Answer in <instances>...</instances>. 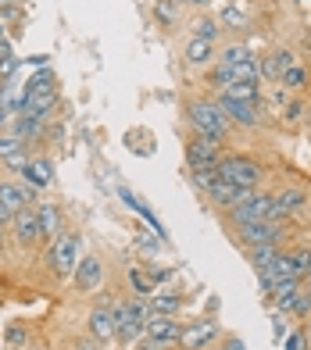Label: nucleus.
I'll use <instances>...</instances> for the list:
<instances>
[{
	"mask_svg": "<svg viewBox=\"0 0 311 350\" xmlns=\"http://www.w3.org/2000/svg\"><path fill=\"white\" fill-rule=\"evenodd\" d=\"M243 250H247V261L254 265V272H261L265 265L279 258V243H258V247H243Z\"/></svg>",
	"mask_w": 311,
	"mask_h": 350,
	"instance_id": "cd10ccee",
	"label": "nucleus"
},
{
	"mask_svg": "<svg viewBox=\"0 0 311 350\" xmlns=\"http://www.w3.org/2000/svg\"><path fill=\"white\" fill-rule=\"evenodd\" d=\"M219 107L226 111V118L232 125H243V129H261L265 125V115H261L258 104H243V100H226V97H215Z\"/></svg>",
	"mask_w": 311,
	"mask_h": 350,
	"instance_id": "9b49d317",
	"label": "nucleus"
},
{
	"mask_svg": "<svg viewBox=\"0 0 311 350\" xmlns=\"http://www.w3.org/2000/svg\"><path fill=\"white\" fill-rule=\"evenodd\" d=\"M211 83L215 86H229V83H261V61H243V65H215L211 68Z\"/></svg>",
	"mask_w": 311,
	"mask_h": 350,
	"instance_id": "6e6552de",
	"label": "nucleus"
},
{
	"mask_svg": "<svg viewBox=\"0 0 311 350\" xmlns=\"http://www.w3.org/2000/svg\"><path fill=\"white\" fill-rule=\"evenodd\" d=\"M90 336L100 343H111L118 336V318L111 311V300H104V304H97L90 311Z\"/></svg>",
	"mask_w": 311,
	"mask_h": 350,
	"instance_id": "ddd939ff",
	"label": "nucleus"
},
{
	"mask_svg": "<svg viewBox=\"0 0 311 350\" xmlns=\"http://www.w3.org/2000/svg\"><path fill=\"white\" fill-rule=\"evenodd\" d=\"M219 97L243 100V104H261L265 90H261V83H229V86H219Z\"/></svg>",
	"mask_w": 311,
	"mask_h": 350,
	"instance_id": "412c9836",
	"label": "nucleus"
},
{
	"mask_svg": "<svg viewBox=\"0 0 311 350\" xmlns=\"http://www.w3.org/2000/svg\"><path fill=\"white\" fill-rule=\"evenodd\" d=\"M279 279H297V272H293V258H290V254H279V258H275L272 265H265V268L258 272L261 297H269V293H272V286H275Z\"/></svg>",
	"mask_w": 311,
	"mask_h": 350,
	"instance_id": "2eb2a0df",
	"label": "nucleus"
},
{
	"mask_svg": "<svg viewBox=\"0 0 311 350\" xmlns=\"http://www.w3.org/2000/svg\"><path fill=\"white\" fill-rule=\"evenodd\" d=\"M0 247H4V226H0Z\"/></svg>",
	"mask_w": 311,
	"mask_h": 350,
	"instance_id": "603ef678",
	"label": "nucleus"
},
{
	"mask_svg": "<svg viewBox=\"0 0 311 350\" xmlns=\"http://www.w3.org/2000/svg\"><path fill=\"white\" fill-rule=\"evenodd\" d=\"M211 57H215V43H208V40H186V46H182V61L190 68H204V65H211Z\"/></svg>",
	"mask_w": 311,
	"mask_h": 350,
	"instance_id": "aec40b11",
	"label": "nucleus"
},
{
	"mask_svg": "<svg viewBox=\"0 0 311 350\" xmlns=\"http://www.w3.org/2000/svg\"><path fill=\"white\" fill-rule=\"evenodd\" d=\"M269 208H272V197L251 189V193H247L240 204H232L226 215L232 221V229H240V226H251V221H269Z\"/></svg>",
	"mask_w": 311,
	"mask_h": 350,
	"instance_id": "39448f33",
	"label": "nucleus"
},
{
	"mask_svg": "<svg viewBox=\"0 0 311 350\" xmlns=\"http://www.w3.org/2000/svg\"><path fill=\"white\" fill-rule=\"evenodd\" d=\"M215 336H219V322H211V318H200V322H193V325L182 329L179 347H182V350H204Z\"/></svg>",
	"mask_w": 311,
	"mask_h": 350,
	"instance_id": "dca6fc26",
	"label": "nucleus"
},
{
	"mask_svg": "<svg viewBox=\"0 0 311 350\" xmlns=\"http://www.w3.org/2000/svg\"><path fill=\"white\" fill-rule=\"evenodd\" d=\"M133 350H144V347H133Z\"/></svg>",
	"mask_w": 311,
	"mask_h": 350,
	"instance_id": "864d4df0",
	"label": "nucleus"
},
{
	"mask_svg": "<svg viewBox=\"0 0 311 350\" xmlns=\"http://www.w3.org/2000/svg\"><path fill=\"white\" fill-rule=\"evenodd\" d=\"M286 104H290V93H286V86H275V90H269V111H272V115H279V111H286Z\"/></svg>",
	"mask_w": 311,
	"mask_h": 350,
	"instance_id": "72a5a7b5",
	"label": "nucleus"
},
{
	"mask_svg": "<svg viewBox=\"0 0 311 350\" xmlns=\"http://www.w3.org/2000/svg\"><path fill=\"white\" fill-rule=\"evenodd\" d=\"M179 308H182V297H179L176 290H168V293L154 290V293H150V311H154V314H179Z\"/></svg>",
	"mask_w": 311,
	"mask_h": 350,
	"instance_id": "bb28decb",
	"label": "nucleus"
},
{
	"mask_svg": "<svg viewBox=\"0 0 311 350\" xmlns=\"http://www.w3.org/2000/svg\"><path fill=\"white\" fill-rule=\"evenodd\" d=\"M46 93H57V90H54V72H51V68H40L33 79H25V86H22V100L46 97Z\"/></svg>",
	"mask_w": 311,
	"mask_h": 350,
	"instance_id": "5701e85b",
	"label": "nucleus"
},
{
	"mask_svg": "<svg viewBox=\"0 0 311 350\" xmlns=\"http://www.w3.org/2000/svg\"><path fill=\"white\" fill-rule=\"evenodd\" d=\"M161 243H165L161 236H147L144 229H139V236H136V247H139V250H147V254H154V250H161Z\"/></svg>",
	"mask_w": 311,
	"mask_h": 350,
	"instance_id": "4c0bfd02",
	"label": "nucleus"
},
{
	"mask_svg": "<svg viewBox=\"0 0 311 350\" xmlns=\"http://www.w3.org/2000/svg\"><path fill=\"white\" fill-rule=\"evenodd\" d=\"M136 215H139V218H144V221H147V226H150V232H154V236H161V240H168V232H165V226H161V218H158V215H154V211L147 208V204H144V200H139V208H136Z\"/></svg>",
	"mask_w": 311,
	"mask_h": 350,
	"instance_id": "473e14b6",
	"label": "nucleus"
},
{
	"mask_svg": "<svg viewBox=\"0 0 311 350\" xmlns=\"http://www.w3.org/2000/svg\"><path fill=\"white\" fill-rule=\"evenodd\" d=\"M304 204H308V193H304V189H279V193L272 197L269 221H286L290 215L304 211Z\"/></svg>",
	"mask_w": 311,
	"mask_h": 350,
	"instance_id": "4468645a",
	"label": "nucleus"
},
{
	"mask_svg": "<svg viewBox=\"0 0 311 350\" xmlns=\"http://www.w3.org/2000/svg\"><path fill=\"white\" fill-rule=\"evenodd\" d=\"M118 200H122V204H126V208H133V211L139 208V197L133 193V189H129V186H118Z\"/></svg>",
	"mask_w": 311,
	"mask_h": 350,
	"instance_id": "79ce46f5",
	"label": "nucleus"
},
{
	"mask_svg": "<svg viewBox=\"0 0 311 350\" xmlns=\"http://www.w3.org/2000/svg\"><path fill=\"white\" fill-rule=\"evenodd\" d=\"M186 4H197V8H208L211 0H186Z\"/></svg>",
	"mask_w": 311,
	"mask_h": 350,
	"instance_id": "de8ad7c7",
	"label": "nucleus"
},
{
	"mask_svg": "<svg viewBox=\"0 0 311 350\" xmlns=\"http://www.w3.org/2000/svg\"><path fill=\"white\" fill-rule=\"evenodd\" d=\"M29 161H33V157H29V154H25V147H22V150H14V154H8V157H4V165H8L11 172H25V165H29Z\"/></svg>",
	"mask_w": 311,
	"mask_h": 350,
	"instance_id": "e433bc0d",
	"label": "nucleus"
},
{
	"mask_svg": "<svg viewBox=\"0 0 311 350\" xmlns=\"http://www.w3.org/2000/svg\"><path fill=\"white\" fill-rule=\"evenodd\" d=\"M129 286H133V297H150L154 293V279L144 275L139 268H129Z\"/></svg>",
	"mask_w": 311,
	"mask_h": 350,
	"instance_id": "2f4dec72",
	"label": "nucleus"
},
{
	"mask_svg": "<svg viewBox=\"0 0 311 350\" xmlns=\"http://www.w3.org/2000/svg\"><path fill=\"white\" fill-rule=\"evenodd\" d=\"M46 261H51V268L57 275H75V268H79L83 261V240L79 232H61L57 240L51 243V250H46Z\"/></svg>",
	"mask_w": 311,
	"mask_h": 350,
	"instance_id": "7ed1b4c3",
	"label": "nucleus"
},
{
	"mask_svg": "<svg viewBox=\"0 0 311 350\" xmlns=\"http://www.w3.org/2000/svg\"><path fill=\"white\" fill-rule=\"evenodd\" d=\"M36 215H40V232H43V240H57L61 232V211H57V204H51V200H36Z\"/></svg>",
	"mask_w": 311,
	"mask_h": 350,
	"instance_id": "a211bd4d",
	"label": "nucleus"
},
{
	"mask_svg": "<svg viewBox=\"0 0 311 350\" xmlns=\"http://www.w3.org/2000/svg\"><path fill=\"white\" fill-rule=\"evenodd\" d=\"M304 115H308L304 100H290V104H286V122H301Z\"/></svg>",
	"mask_w": 311,
	"mask_h": 350,
	"instance_id": "a19ab883",
	"label": "nucleus"
},
{
	"mask_svg": "<svg viewBox=\"0 0 311 350\" xmlns=\"http://www.w3.org/2000/svg\"><path fill=\"white\" fill-rule=\"evenodd\" d=\"M40 133H43V118H36V115H25V111L11 118V136H18L22 143H25V139H36Z\"/></svg>",
	"mask_w": 311,
	"mask_h": 350,
	"instance_id": "393cba45",
	"label": "nucleus"
},
{
	"mask_svg": "<svg viewBox=\"0 0 311 350\" xmlns=\"http://www.w3.org/2000/svg\"><path fill=\"white\" fill-rule=\"evenodd\" d=\"M36 193L40 189H33L29 183H0V208H4L8 218H14L22 208H29V204H36Z\"/></svg>",
	"mask_w": 311,
	"mask_h": 350,
	"instance_id": "9d476101",
	"label": "nucleus"
},
{
	"mask_svg": "<svg viewBox=\"0 0 311 350\" xmlns=\"http://www.w3.org/2000/svg\"><path fill=\"white\" fill-rule=\"evenodd\" d=\"M186 122H190L193 136H215L226 139L232 122L226 118V111L219 107V100H190L186 104Z\"/></svg>",
	"mask_w": 311,
	"mask_h": 350,
	"instance_id": "f257e3e1",
	"label": "nucleus"
},
{
	"mask_svg": "<svg viewBox=\"0 0 311 350\" xmlns=\"http://www.w3.org/2000/svg\"><path fill=\"white\" fill-rule=\"evenodd\" d=\"M219 157H222V139H215V136H190V143H186V165H190V172L219 168Z\"/></svg>",
	"mask_w": 311,
	"mask_h": 350,
	"instance_id": "423d86ee",
	"label": "nucleus"
},
{
	"mask_svg": "<svg viewBox=\"0 0 311 350\" xmlns=\"http://www.w3.org/2000/svg\"><path fill=\"white\" fill-rule=\"evenodd\" d=\"M57 107V93H46V97H33V100H22L25 115H36V118H51V111Z\"/></svg>",
	"mask_w": 311,
	"mask_h": 350,
	"instance_id": "c85d7f7f",
	"label": "nucleus"
},
{
	"mask_svg": "<svg viewBox=\"0 0 311 350\" xmlns=\"http://www.w3.org/2000/svg\"><path fill=\"white\" fill-rule=\"evenodd\" d=\"M11 118H14V115H11V111H8V107H4V104H0V129H4V125H8V122H11Z\"/></svg>",
	"mask_w": 311,
	"mask_h": 350,
	"instance_id": "a18cd8bd",
	"label": "nucleus"
},
{
	"mask_svg": "<svg viewBox=\"0 0 311 350\" xmlns=\"http://www.w3.org/2000/svg\"><path fill=\"white\" fill-rule=\"evenodd\" d=\"M75 290H83V293H93V290H100V279H104V265L100 258H93V254H86V258L79 261V268H75Z\"/></svg>",
	"mask_w": 311,
	"mask_h": 350,
	"instance_id": "f3484780",
	"label": "nucleus"
},
{
	"mask_svg": "<svg viewBox=\"0 0 311 350\" xmlns=\"http://www.w3.org/2000/svg\"><path fill=\"white\" fill-rule=\"evenodd\" d=\"M150 279H154V286H158V282H165L168 279V272H165V268H150V272H147Z\"/></svg>",
	"mask_w": 311,
	"mask_h": 350,
	"instance_id": "c03bdc74",
	"label": "nucleus"
},
{
	"mask_svg": "<svg viewBox=\"0 0 311 350\" xmlns=\"http://www.w3.org/2000/svg\"><path fill=\"white\" fill-rule=\"evenodd\" d=\"M301 293L311 300V275H304V279H301Z\"/></svg>",
	"mask_w": 311,
	"mask_h": 350,
	"instance_id": "49530a36",
	"label": "nucleus"
},
{
	"mask_svg": "<svg viewBox=\"0 0 311 350\" xmlns=\"http://www.w3.org/2000/svg\"><path fill=\"white\" fill-rule=\"evenodd\" d=\"M0 43H4V22H0Z\"/></svg>",
	"mask_w": 311,
	"mask_h": 350,
	"instance_id": "3c124183",
	"label": "nucleus"
},
{
	"mask_svg": "<svg viewBox=\"0 0 311 350\" xmlns=\"http://www.w3.org/2000/svg\"><path fill=\"white\" fill-rule=\"evenodd\" d=\"M279 86H286V90H308V72L301 65H290L283 72V79H279Z\"/></svg>",
	"mask_w": 311,
	"mask_h": 350,
	"instance_id": "7c9ffc66",
	"label": "nucleus"
},
{
	"mask_svg": "<svg viewBox=\"0 0 311 350\" xmlns=\"http://www.w3.org/2000/svg\"><path fill=\"white\" fill-rule=\"evenodd\" d=\"M293 258V272H297V279L311 275V250H297V254H290Z\"/></svg>",
	"mask_w": 311,
	"mask_h": 350,
	"instance_id": "f704fd0d",
	"label": "nucleus"
},
{
	"mask_svg": "<svg viewBox=\"0 0 311 350\" xmlns=\"http://www.w3.org/2000/svg\"><path fill=\"white\" fill-rule=\"evenodd\" d=\"M25 143L18 139V136H11V133H0V161H4L8 154H14V150H22Z\"/></svg>",
	"mask_w": 311,
	"mask_h": 350,
	"instance_id": "c9c22d12",
	"label": "nucleus"
},
{
	"mask_svg": "<svg viewBox=\"0 0 311 350\" xmlns=\"http://www.w3.org/2000/svg\"><path fill=\"white\" fill-rule=\"evenodd\" d=\"M283 350H308V332H304V329L290 332V336H286V343H283Z\"/></svg>",
	"mask_w": 311,
	"mask_h": 350,
	"instance_id": "ea45409f",
	"label": "nucleus"
},
{
	"mask_svg": "<svg viewBox=\"0 0 311 350\" xmlns=\"http://www.w3.org/2000/svg\"><path fill=\"white\" fill-rule=\"evenodd\" d=\"M22 175H25L22 183H29L33 189H46V186L54 183V165L46 161V157H33V161L25 165V172H22Z\"/></svg>",
	"mask_w": 311,
	"mask_h": 350,
	"instance_id": "4be33fe9",
	"label": "nucleus"
},
{
	"mask_svg": "<svg viewBox=\"0 0 311 350\" xmlns=\"http://www.w3.org/2000/svg\"><path fill=\"white\" fill-rule=\"evenodd\" d=\"M304 332H308V347H311V322H308V325H304Z\"/></svg>",
	"mask_w": 311,
	"mask_h": 350,
	"instance_id": "8fccbe9b",
	"label": "nucleus"
},
{
	"mask_svg": "<svg viewBox=\"0 0 311 350\" xmlns=\"http://www.w3.org/2000/svg\"><path fill=\"white\" fill-rule=\"evenodd\" d=\"M290 65H297V57H293L290 51H272V54L261 57V79H272V83H279Z\"/></svg>",
	"mask_w": 311,
	"mask_h": 350,
	"instance_id": "6ab92c4d",
	"label": "nucleus"
},
{
	"mask_svg": "<svg viewBox=\"0 0 311 350\" xmlns=\"http://www.w3.org/2000/svg\"><path fill=\"white\" fill-rule=\"evenodd\" d=\"M219 33H222V22L219 18H197L193 22V40H208V43H215L219 40Z\"/></svg>",
	"mask_w": 311,
	"mask_h": 350,
	"instance_id": "c756f323",
	"label": "nucleus"
},
{
	"mask_svg": "<svg viewBox=\"0 0 311 350\" xmlns=\"http://www.w3.org/2000/svg\"><path fill=\"white\" fill-rule=\"evenodd\" d=\"M4 340H8V347H22L29 340V332H25V325H8Z\"/></svg>",
	"mask_w": 311,
	"mask_h": 350,
	"instance_id": "58836bf2",
	"label": "nucleus"
},
{
	"mask_svg": "<svg viewBox=\"0 0 311 350\" xmlns=\"http://www.w3.org/2000/svg\"><path fill=\"white\" fill-rule=\"evenodd\" d=\"M11 240L18 243V247H33L43 240V232H40V215H36V204H29V208H22L18 215H14L11 221Z\"/></svg>",
	"mask_w": 311,
	"mask_h": 350,
	"instance_id": "0eeeda50",
	"label": "nucleus"
},
{
	"mask_svg": "<svg viewBox=\"0 0 311 350\" xmlns=\"http://www.w3.org/2000/svg\"><path fill=\"white\" fill-rule=\"evenodd\" d=\"M219 22L226 29H247L251 25V11H247L243 0H229V4L222 8V14H219Z\"/></svg>",
	"mask_w": 311,
	"mask_h": 350,
	"instance_id": "b1692460",
	"label": "nucleus"
},
{
	"mask_svg": "<svg viewBox=\"0 0 311 350\" xmlns=\"http://www.w3.org/2000/svg\"><path fill=\"white\" fill-rule=\"evenodd\" d=\"M251 189H243V186H236V183H229V179H222V175H215V179L204 186V197L215 204V208H232V204H240Z\"/></svg>",
	"mask_w": 311,
	"mask_h": 350,
	"instance_id": "f8f14e48",
	"label": "nucleus"
},
{
	"mask_svg": "<svg viewBox=\"0 0 311 350\" xmlns=\"http://www.w3.org/2000/svg\"><path fill=\"white\" fill-rule=\"evenodd\" d=\"M46 61H51V57H46V54H33V57H25V65H33V68H43Z\"/></svg>",
	"mask_w": 311,
	"mask_h": 350,
	"instance_id": "37998d69",
	"label": "nucleus"
},
{
	"mask_svg": "<svg viewBox=\"0 0 311 350\" xmlns=\"http://www.w3.org/2000/svg\"><path fill=\"white\" fill-rule=\"evenodd\" d=\"M219 175H222V179H229V183H236V186H243V189H254L265 172H261V165L254 161V157L222 154V157H219Z\"/></svg>",
	"mask_w": 311,
	"mask_h": 350,
	"instance_id": "20e7f679",
	"label": "nucleus"
},
{
	"mask_svg": "<svg viewBox=\"0 0 311 350\" xmlns=\"http://www.w3.org/2000/svg\"><path fill=\"white\" fill-rule=\"evenodd\" d=\"M0 8H18V0H0Z\"/></svg>",
	"mask_w": 311,
	"mask_h": 350,
	"instance_id": "09e8293b",
	"label": "nucleus"
},
{
	"mask_svg": "<svg viewBox=\"0 0 311 350\" xmlns=\"http://www.w3.org/2000/svg\"><path fill=\"white\" fill-rule=\"evenodd\" d=\"M243 61H254L251 43H243V40H232L219 51V65H243Z\"/></svg>",
	"mask_w": 311,
	"mask_h": 350,
	"instance_id": "a878e982",
	"label": "nucleus"
},
{
	"mask_svg": "<svg viewBox=\"0 0 311 350\" xmlns=\"http://www.w3.org/2000/svg\"><path fill=\"white\" fill-rule=\"evenodd\" d=\"M182 329H186V325H179L176 314H150V322H147V329H144V340H139V347H144V350H172V347H179V340H182Z\"/></svg>",
	"mask_w": 311,
	"mask_h": 350,
	"instance_id": "f03ea898",
	"label": "nucleus"
},
{
	"mask_svg": "<svg viewBox=\"0 0 311 350\" xmlns=\"http://www.w3.org/2000/svg\"><path fill=\"white\" fill-rule=\"evenodd\" d=\"M283 226H286V221H251V226H240L236 229V243L240 247L279 243V240H283Z\"/></svg>",
	"mask_w": 311,
	"mask_h": 350,
	"instance_id": "1a4fd4ad",
	"label": "nucleus"
}]
</instances>
